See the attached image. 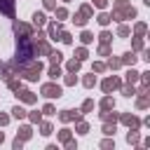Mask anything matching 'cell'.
Here are the masks:
<instances>
[{
    "instance_id": "6da1fadb",
    "label": "cell",
    "mask_w": 150,
    "mask_h": 150,
    "mask_svg": "<svg viewBox=\"0 0 150 150\" xmlns=\"http://www.w3.org/2000/svg\"><path fill=\"white\" fill-rule=\"evenodd\" d=\"M33 54H35V49H33V42H30V35H23V38H19V42H16V66H28L30 61H33Z\"/></svg>"
},
{
    "instance_id": "7a4b0ae2",
    "label": "cell",
    "mask_w": 150,
    "mask_h": 150,
    "mask_svg": "<svg viewBox=\"0 0 150 150\" xmlns=\"http://www.w3.org/2000/svg\"><path fill=\"white\" fill-rule=\"evenodd\" d=\"M134 16H136V9L127 0H115V5H112V19L122 21V19H134Z\"/></svg>"
},
{
    "instance_id": "3957f363",
    "label": "cell",
    "mask_w": 150,
    "mask_h": 150,
    "mask_svg": "<svg viewBox=\"0 0 150 150\" xmlns=\"http://www.w3.org/2000/svg\"><path fill=\"white\" fill-rule=\"evenodd\" d=\"M42 96H47V98H59V96H61V87H59V84H45V87H42Z\"/></svg>"
},
{
    "instance_id": "277c9868",
    "label": "cell",
    "mask_w": 150,
    "mask_h": 150,
    "mask_svg": "<svg viewBox=\"0 0 150 150\" xmlns=\"http://www.w3.org/2000/svg\"><path fill=\"white\" fill-rule=\"evenodd\" d=\"M0 14L14 16V0H0Z\"/></svg>"
},
{
    "instance_id": "5b68a950",
    "label": "cell",
    "mask_w": 150,
    "mask_h": 150,
    "mask_svg": "<svg viewBox=\"0 0 150 150\" xmlns=\"http://www.w3.org/2000/svg\"><path fill=\"white\" fill-rule=\"evenodd\" d=\"M120 87V80L117 77H108L105 82H103V91H112V89H117Z\"/></svg>"
},
{
    "instance_id": "8992f818",
    "label": "cell",
    "mask_w": 150,
    "mask_h": 150,
    "mask_svg": "<svg viewBox=\"0 0 150 150\" xmlns=\"http://www.w3.org/2000/svg\"><path fill=\"white\" fill-rule=\"evenodd\" d=\"M122 122L129 124V127H134V129H138V124H141V120L134 117V115H122Z\"/></svg>"
},
{
    "instance_id": "52a82bcc",
    "label": "cell",
    "mask_w": 150,
    "mask_h": 150,
    "mask_svg": "<svg viewBox=\"0 0 150 150\" xmlns=\"http://www.w3.org/2000/svg\"><path fill=\"white\" fill-rule=\"evenodd\" d=\"M21 101H26V103H35V94H30V91H19L16 94Z\"/></svg>"
},
{
    "instance_id": "ba28073f",
    "label": "cell",
    "mask_w": 150,
    "mask_h": 150,
    "mask_svg": "<svg viewBox=\"0 0 150 150\" xmlns=\"http://www.w3.org/2000/svg\"><path fill=\"white\" fill-rule=\"evenodd\" d=\"M59 117H61L63 122H70V120H77L80 115H77V112H73V110H63V112H61Z\"/></svg>"
},
{
    "instance_id": "9c48e42d",
    "label": "cell",
    "mask_w": 150,
    "mask_h": 150,
    "mask_svg": "<svg viewBox=\"0 0 150 150\" xmlns=\"http://www.w3.org/2000/svg\"><path fill=\"white\" fill-rule=\"evenodd\" d=\"M59 35H61L59 23H52V26H49V38H52V40H59Z\"/></svg>"
},
{
    "instance_id": "30bf717a",
    "label": "cell",
    "mask_w": 150,
    "mask_h": 150,
    "mask_svg": "<svg viewBox=\"0 0 150 150\" xmlns=\"http://www.w3.org/2000/svg\"><path fill=\"white\" fill-rule=\"evenodd\" d=\"M14 30L23 33V35H30V26H26V23H14Z\"/></svg>"
},
{
    "instance_id": "8fae6325",
    "label": "cell",
    "mask_w": 150,
    "mask_h": 150,
    "mask_svg": "<svg viewBox=\"0 0 150 150\" xmlns=\"http://www.w3.org/2000/svg\"><path fill=\"white\" fill-rule=\"evenodd\" d=\"M110 108H115V101H112L110 96H105V98L101 101V110H110Z\"/></svg>"
},
{
    "instance_id": "7c38bea8",
    "label": "cell",
    "mask_w": 150,
    "mask_h": 150,
    "mask_svg": "<svg viewBox=\"0 0 150 150\" xmlns=\"http://www.w3.org/2000/svg\"><path fill=\"white\" fill-rule=\"evenodd\" d=\"M33 23H35V26H45V14H42V12H35V14H33Z\"/></svg>"
},
{
    "instance_id": "4fadbf2b",
    "label": "cell",
    "mask_w": 150,
    "mask_h": 150,
    "mask_svg": "<svg viewBox=\"0 0 150 150\" xmlns=\"http://www.w3.org/2000/svg\"><path fill=\"white\" fill-rule=\"evenodd\" d=\"M138 75H141V73H136V70H134V68H131V70H129V73H127V82H129V84H134V82H136V80H138Z\"/></svg>"
},
{
    "instance_id": "5bb4252c",
    "label": "cell",
    "mask_w": 150,
    "mask_h": 150,
    "mask_svg": "<svg viewBox=\"0 0 150 150\" xmlns=\"http://www.w3.org/2000/svg\"><path fill=\"white\" fill-rule=\"evenodd\" d=\"M12 115H14V117H16V120H23V117H26V110H23V108H21V105H16V108H14V110H12Z\"/></svg>"
},
{
    "instance_id": "9a60e30c",
    "label": "cell",
    "mask_w": 150,
    "mask_h": 150,
    "mask_svg": "<svg viewBox=\"0 0 150 150\" xmlns=\"http://www.w3.org/2000/svg\"><path fill=\"white\" fill-rule=\"evenodd\" d=\"M122 63H127V66H134L136 63V56L129 52V54H124V59H122Z\"/></svg>"
},
{
    "instance_id": "2e32d148",
    "label": "cell",
    "mask_w": 150,
    "mask_h": 150,
    "mask_svg": "<svg viewBox=\"0 0 150 150\" xmlns=\"http://www.w3.org/2000/svg\"><path fill=\"white\" fill-rule=\"evenodd\" d=\"M68 70H70V73H77V70H80V61H77V59L68 61Z\"/></svg>"
},
{
    "instance_id": "e0dca14e",
    "label": "cell",
    "mask_w": 150,
    "mask_h": 150,
    "mask_svg": "<svg viewBox=\"0 0 150 150\" xmlns=\"http://www.w3.org/2000/svg\"><path fill=\"white\" fill-rule=\"evenodd\" d=\"M98 23H101V26H108V23H110V14H105V12L98 14Z\"/></svg>"
},
{
    "instance_id": "ac0fdd59",
    "label": "cell",
    "mask_w": 150,
    "mask_h": 150,
    "mask_svg": "<svg viewBox=\"0 0 150 150\" xmlns=\"http://www.w3.org/2000/svg\"><path fill=\"white\" fill-rule=\"evenodd\" d=\"M40 129H42V134H45V136H49V134H52V124H49V122H42V124H40Z\"/></svg>"
},
{
    "instance_id": "d6986e66",
    "label": "cell",
    "mask_w": 150,
    "mask_h": 150,
    "mask_svg": "<svg viewBox=\"0 0 150 150\" xmlns=\"http://www.w3.org/2000/svg\"><path fill=\"white\" fill-rule=\"evenodd\" d=\"M73 21H75L77 26H84V23H87V16H84V14H77V16L73 19Z\"/></svg>"
},
{
    "instance_id": "ffe728a7",
    "label": "cell",
    "mask_w": 150,
    "mask_h": 150,
    "mask_svg": "<svg viewBox=\"0 0 150 150\" xmlns=\"http://www.w3.org/2000/svg\"><path fill=\"white\" fill-rule=\"evenodd\" d=\"M117 35H120V38H127V35H129V26H120V28H117Z\"/></svg>"
},
{
    "instance_id": "44dd1931",
    "label": "cell",
    "mask_w": 150,
    "mask_h": 150,
    "mask_svg": "<svg viewBox=\"0 0 150 150\" xmlns=\"http://www.w3.org/2000/svg\"><path fill=\"white\" fill-rule=\"evenodd\" d=\"M91 40H94V35H91L89 30H84V33H82V42H84V45H89Z\"/></svg>"
},
{
    "instance_id": "7402d4cb",
    "label": "cell",
    "mask_w": 150,
    "mask_h": 150,
    "mask_svg": "<svg viewBox=\"0 0 150 150\" xmlns=\"http://www.w3.org/2000/svg\"><path fill=\"white\" fill-rule=\"evenodd\" d=\"M110 38H112V35H110L108 30H103V33H101V45H108V42H110Z\"/></svg>"
},
{
    "instance_id": "603a6c76",
    "label": "cell",
    "mask_w": 150,
    "mask_h": 150,
    "mask_svg": "<svg viewBox=\"0 0 150 150\" xmlns=\"http://www.w3.org/2000/svg\"><path fill=\"white\" fill-rule=\"evenodd\" d=\"M49 59H52V63H59V61H61L63 56H61L59 52H49Z\"/></svg>"
},
{
    "instance_id": "cb8c5ba5",
    "label": "cell",
    "mask_w": 150,
    "mask_h": 150,
    "mask_svg": "<svg viewBox=\"0 0 150 150\" xmlns=\"http://www.w3.org/2000/svg\"><path fill=\"white\" fill-rule=\"evenodd\" d=\"M94 84H96V77L94 75H87L84 77V87H94Z\"/></svg>"
},
{
    "instance_id": "d4e9b609",
    "label": "cell",
    "mask_w": 150,
    "mask_h": 150,
    "mask_svg": "<svg viewBox=\"0 0 150 150\" xmlns=\"http://www.w3.org/2000/svg\"><path fill=\"white\" fill-rule=\"evenodd\" d=\"M77 131L80 134H87V122H82L80 117H77Z\"/></svg>"
},
{
    "instance_id": "484cf974",
    "label": "cell",
    "mask_w": 150,
    "mask_h": 150,
    "mask_svg": "<svg viewBox=\"0 0 150 150\" xmlns=\"http://www.w3.org/2000/svg\"><path fill=\"white\" fill-rule=\"evenodd\" d=\"M59 75H61V70H59L56 66H52V68H49V77H54V80H56Z\"/></svg>"
},
{
    "instance_id": "4316f807",
    "label": "cell",
    "mask_w": 150,
    "mask_h": 150,
    "mask_svg": "<svg viewBox=\"0 0 150 150\" xmlns=\"http://www.w3.org/2000/svg\"><path fill=\"white\" fill-rule=\"evenodd\" d=\"M80 14H84V16L89 19V16H91V7H89V5H84V7L80 9Z\"/></svg>"
},
{
    "instance_id": "83f0119b",
    "label": "cell",
    "mask_w": 150,
    "mask_h": 150,
    "mask_svg": "<svg viewBox=\"0 0 150 150\" xmlns=\"http://www.w3.org/2000/svg\"><path fill=\"white\" fill-rule=\"evenodd\" d=\"M82 59H87V49H84V47L77 49V61H82Z\"/></svg>"
},
{
    "instance_id": "f1b7e54d",
    "label": "cell",
    "mask_w": 150,
    "mask_h": 150,
    "mask_svg": "<svg viewBox=\"0 0 150 150\" xmlns=\"http://www.w3.org/2000/svg\"><path fill=\"white\" fill-rule=\"evenodd\" d=\"M122 91H124V96H134V94H136V89H134L131 84H129V87H124Z\"/></svg>"
},
{
    "instance_id": "f546056e",
    "label": "cell",
    "mask_w": 150,
    "mask_h": 150,
    "mask_svg": "<svg viewBox=\"0 0 150 150\" xmlns=\"http://www.w3.org/2000/svg\"><path fill=\"white\" fill-rule=\"evenodd\" d=\"M94 108V101H84V105H82V112H89Z\"/></svg>"
},
{
    "instance_id": "4dcf8cb0",
    "label": "cell",
    "mask_w": 150,
    "mask_h": 150,
    "mask_svg": "<svg viewBox=\"0 0 150 150\" xmlns=\"http://www.w3.org/2000/svg\"><path fill=\"white\" fill-rule=\"evenodd\" d=\"M127 141H129V143H138V134H136V131H131V134L127 136Z\"/></svg>"
},
{
    "instance_id": "1f68e13d",
    "label": "cell",
    "mask_w": 150,
    "mask_h": 150,
    "mask_svg": "<svg viewBox=\"0 0 150 150\" xmlns=\"http://www.w3.org/2000/svg\"><path fill=\"white\" fill-rule=\"evenodd\" d=\"M145 33V23H136V35H143Z\"/></svg>"
},
{
    "instance_id": "d6a6232c",
    "label": "cell",
    "mask_w": 150,
    "mask_h": 150,
    "mask_svg": "<svg viewBox=\"0 0 150 150\" xmlns=\"http://www.w3.org/2000/svg\"><path fill=\"white\" fill-rule=\"evenodd\" d=\"M59 40H63V42H68V45H70V42H73V38H70V35H68V33H61V35H59Z\"/></svg>"
},
{
    "instance_id": "836d02e7",
    "label": "cell",
    "mask_w": 150,
    "mask_h": 150,
    "mask_svg": "<svg viewBox=\"0 0 150 150\" xmlns=\"http://www.w3.org/2000/svg\"><path fill=\"white\" fill-rule=\"evenodd\" d=\"M40 52H42V54H49L52 49H49V45H47V42H40Z\"/></svg>"
},
{
    "instance_id": "e575fe53",
    "label": "cell",
    "mask_w": 150,
    "mask_h": 150,
    "mask_svg": "<svg viewBox=\"0 0 150 150\" xmlns=\"http://www.w3.org/2000/svg\"><path fill=\"white\" fill-rule=\"evenodd\" d=\"M103 134H108V136H110V134H115V124H112V127H110V124H105V127H103Z\"/></svg>"
},
{
    "instance_id": "d590c367",
    "label": "cell",
    "mask_w": 150,
    "mask_h": 150,
    "mask_svg": "<svg viewBox=\"0 0 150 150\" xmlns=\"http://www.w3.org/2000/svg\"><path fill=\"white\" fill-rule=\"evenodd\" d=\"M61 141H63V143H66V141H70V131H68V129H63V131H61Z\"/></svg>"
},
{
    "instance_id": "8d00e7d4",
    "label": "cell",
    "mask_w": 150,
    "mask_h": 150,
    "mask_svg": "<svg viewBox=\"0 0 150 150\" xmlns=\"http://www.w3.org/2000/svg\"><path fill=\"white\" fill-rule=\"evenodd\" d=\"M56 16H59V19H66V16H68V12L61 7V9H56Z\"/></svg>"
},
{
    "instance_id": "74e56055",
    "label": "cell",
    "mask_w": 150,
    "mask_h": 150,
    "mask_svg": "<svg viewBox=\"0 0 150 150\" xmlns=\"http://www.w3.org/2000/svg\"><path fill=\"white\" fill-rule=\"evenodd\" d=\"M134 49H143V40H141V38L134 40Z\"/></svg>"
},
{
    "instance_id": "f35d334b",
    "label": "cell",
    "mask_w": 150,
    "mask_h": 150,
    "mask_svg": "<svg viewBox=\"0 0 150 150\" xmlns=\"http://www.w3.org/2000/svg\"><path fill=\"white\" fill-rule=\"evenodd\" d=\"M120 63H122V61H120V59H110V61H108V66H110V68H117V66H120Z\"/></svg>"
},
{
    "instance_id": "ab89813d",
    "label": "cell",
    "mask_w": 150,
    "mask_h": 150,
    "mask_svg": "<svg viewBox=\"0 0 150 150\" xmlns=\"http://www.w3.org/2000/svg\"><path fill=\"white\" fill-rule=\"evenodd\" d=\"M42 112H45V115H54V105H45Z\"/></svg>"
},
{
    "instance_id": "60d3db41",
    "label": "cell",
    "mask_w": 150,
    "mask_h": 150,
    "mask_svg": "<svg viewBox=\"0 0 150 150\" xmlns=\"http://www.w3.org/2000/svg\"><path fill=\"white\" fill-rule=\"evenodd\" d=\"M21 138H30V129H28V127L21 129Z\"/></svg>"
},
{
    "instance_id": "b9f144b4",
    "label": "cell",
    "mask_w": 150,
    "mask_h": 150,
    "mask_svg": "<svg viewBox=\"0 0 150 150\" xmlns=\"http://www.w3.org/2000/svg\"><path fill=\"white\" fill-rule=\"evenodd\" d=\"M91 2H94V5H96V7H101V9H103V7H105V5H108V0H91Z\"/></svg>"
},
{
    "instance_id": "7bdbcfd3",
    "label": "cell",
    "mask_w": 150,
    "mask_h": 150,
    "mask_svg": "<svg viewBox=\"0 0 150 150\" xmlns=\"http://www.w3.org/2000/svg\"><path fill=\"white\" fill-rule=\"evenodd\" d=\"M98 52H101V56H108V54H110V49H108L105 45H101V49H98Z\"/></svg>"
},
{
    "instance_id": "ee69618b",
    "label": "cell",
    "mask_w": 150,
    "mask_h": 150,
    "mask_svg": "<svg viewBox=\"0 0 150 150\" xmlns=\"http://www.w3.org/2000/svg\"><path fill=\"white\" fill-rule=\"evenodd\" d=\"M94 70H96V73H101V70H105V63H94Z\"/></svg>"
},
{
    "instance_id": "f6af8a7d",
    "label": "cell",
    "mask_w": 150,
    "mask_h": 150,
    "mask_svg": "<svg viewBox=\"0 0 150 150\" xmlns=\"http://www.w3.org/2000/svg\"><path fill=\"white\" fill-rule=\"evenodd\" d=\"M45 7H47V9H54L56 2H54V0H45Z\"/></svg>"
},
{
    "instance_id": "bcb514c9",
    "label": "cell",
    "mask_w": 150,
    "mask_h": 150,
    "mask_svg": "<svg viewBox=\"0 0 150 150\" xmlns=\"http://www.w3.org/2000/svg\"><path fill=\"white\" fill-rule=\"evenodd\" d=\"M66 84H75V75H68L66 77Z\"/></svg>"
},
{
    "instance_id": "7dc6e473",
    "label": "cell",
    "mask_w": 150,
    "mask_h": 150,
    "mask_svg": "<svg viewBox=\"0 0 150 150\" xmlns=\"http://www.w3.org/2000/svg\"><path fill=\"white\" fill-rule=\"evenodd\" d=\"M30 122H40V112H33L30 115Z\"/></svg>"
},
{
    "instance_id": "c3c4849f",
    "label": "cell",
    "mask_w": 150,
    "mask_h": 150,
    "mask_svg": "<svg viewBox=\"0 0 150 150\" xmlns=\"http://www.w3.org/2000/svg\"><path fill=\"white\" fill-rule=\"evenodd\" d=\"M7 122H9V117L7 115H0V124H7Z\"/></svg>"
},
{
    "instance_id": "681fc988",
    "label": "cell",
    "mask_w": 150,
    "mask_h": 150,
    "mask_svg": "<svg viewBox=\"0 0 150 150\" xmlns=\"http://www.w3.org/2000/svg\"><path fill=\"white\" fill-rule=\"evenodd\" d=\"M2 141H5V136H2V131H0V143H2Z\"/></svg>"
},
{
    "instance_id": "f907efd6",
    "label": "cell",
    "mask_w": 150,
    "mask_h": 150,
    "mask_svg": "<svg viewBox=\"0 0 150 150\" xmlns=\"http://www.w3.org/2000/svg\"><path fill=\"white\" fill-rule=\"evenodd\" d=\"M0 68H2V63H0Z\"/></svg>"
}]
</instances>
